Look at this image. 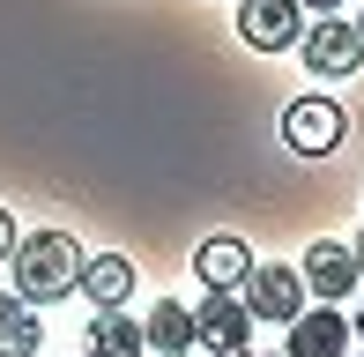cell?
I'll use <instances>...</instances> for the list:
<instances>
[{
  "mask_svg": "<svg viewBox=\"0 0 364 357\" xmlns=\"http://www.w3.org/2000/svg\"><path fill=\"white\" fill-rule=\"evenodd\" d=\"M15 298L23 305H45V298H68V290L82 283V246L68 231H30L15 238Z\"/></svg>",
  "mask_w": 364,
  "mask_h": 357,
  "instance_id": "1",
  "label": "cell"
},
{
  "mask_svg": "<svg viewBox=\"0 0 364 357\" xmlns=\"http://www.w3.org/2000/svg\"><path fill=\"white\" fill-rule=\"evenodd\" d=\"M193 350H208V357L253 350V313H245L238 290H208V298L193 305Z\"/></svg>",
  "mask_w": 364,
  "mask_h": 357,
  "instance_id": "2",
  "label": "cell"
},
{
  "mask_svg": "<svg viewBox=\"0 0 364 357\" xmlns=\"http://www.w3.org/2000/svg\"><path fill=\"white\" fill-rule=\"evenodd\" d=\"M297 53H305V68H312V75H327V82H342V75H357V68H364V38H357V23H342V15H320V23H305Z\"/></svg>",
  "mask_w": 364,
  "mask_h": 357,
  "instance_id": "3",
  "label": "cell"
},
{
  "mask_svg": "<svg viewBox=\"0 0 364 357\" xmlns=\"http://www.w3.org/2000/svg\"><path fill=\"white\" fill-rule=\"evenodd\" d=\"M342 134H350V112L335 105V97H297V105L283 112V142L297 156H327L342 149Z\"/></svg>",
  "mask_w": 364,
  "mask_h": 357,
  "instance_id": "4",
  "label": "cell"
},
{
  "mask_svg": "<svg viewBox=\"0 0 364 357\" xmlns=\"http://www.w3.org/2000/svg\"><path fill=\"white\" fill-rule=\"evenodd\" d=\"M238 298H245V313H253V320H275V328H290V320L305 313V275L283 268V261H268V268L253 261V275H245Z\"/></svg>",
  "mask_w": 364,
  "mask_h": 357,
  "instance_id": "5",
  "label": "cell"
},
{
  "mask_svg": "<svg viewBox=\"0 0 364 357\" xmlns=\"http://www.w3.org/2000/svg\"><path fill=\"white\" fill-rule=\"evenodd\" d=\"M238 38L253 45V53H290V45L305 38V8H297V0H245L238 8Z\"/></svg>",
  "mask_w": 364,
  "mask_h": 357,
  "instance_id": "6",
  "label": "cell"
},
{
  "mask_svg": "<svg viewBox=\"0 0 364 357\" xmlns=\"http://www.w3.org/2000/svg\"><path fill=\"white\" fill-rule=\"evenodd\" d=\"M305 298H350L357 290V261H350V246H342V238H312V253H305Z\"/></svg>",
  "mask_w": 364,
  "mask_h": 357,
  "instance_id": "7",
  "label": "cell"
},
{
  "mask_svg": "<svg viewBox=\"0 0 364 357\" xmlns=\"http://www.w3.org/2000/svg\"><path fill=\"white\" fill-rule=\"evenodd\" d=\"M283 357H350V320L335 305H305L290 320V350Z\"/></svg>",
  "mask_w": 364,
  "mask_h": 357,
  "instance_id": "8",
  "label": "cell"
},
{
  "mask_svg": "<svg viewBox=\"0 0 364 357\" xmlns=\"http://www.w3.org/2000/svg\"><path fill=\"white\" fill-rule=\"evenodd\" d=\"M193 275H201V290H245V275H253L245 238H201L193 246Z\"/></svg>",
  "mask_w": 364,
  "mask_h": 357,
  "instance_id": "9",
  "label": "cell"
},
{
  "mask_svg": "<svg viewBox=\"0 0 364 357\" xmlns=\"http://www.w3.org/2000/svg\"><path fill=\"white\" fill-rule=\"evenodd\" d=\"M82 298L97 305V313H127V298H134V261H119V253H97V261H82Z\"/></svg>",
  "mask_w": 364,
  "mask_h": 357,
  "instance_id": "10",
  "label": "cell"
},
{
  "mask_svg": "<svg viewBox=\"0 0 364 357\" xmlns=\"http://www.w3.org/2000/svg\"><path fill=\"white\" fill-rule=\"evenodd\" d=\"M141 343L156 350V357H186L193 350V313L178 298H156V313L141 320Z\"/></svg>",
  "mask_w": 364,
  "mask_h": 357,
  "instance_id": "11",
  "label": "cell"
},
{
  "mask_svg": "<svg viewBox=\"0 0 364 357\" xmlns=\"http://www.w3.org/2000/svg\"><path fill=\"white\" fill-rule=\"evenodd\" d=\"M38 343H45L38 305H23V298L8 290V298H0V357H38Z\"/></svg>",
  "mask_w": 364,
  "mask_h": 357,
  "instance_id": "12",
  "label": "cell"
},
{
  "mask_svg": "<svg viewBox=\"0 0 364 357\" xmlns=\"http://www.w3.org/2000/svg\"><path fill=\"white\" fill-rule=\"evenodd\" d=\"M141 320H127V313H97L90 320V357H141Z\"/></svg>",
  "mask_w": 364,
  "mask_h": 357,
  "instance_id": "13",
  "label": "cell"
},
{
  "mask_svg": "<svg viewBox=\"0 0 364 357\" xmlns=\"http://www.w3.org/2000/svg\"><path fill=\"white\" fill-rule=\"evenodd\" d=\"M8 253H15V216L0 208V261H8Z\"/></svg>",
  "mask_w": 364,
  "mask_h": 357,
  "instance_id": "14",
  "label": "cell"
},
{
  "mask_svg": "<svg viewBox=\"0 0 364 357\" xmlns=\"http://www.w3.org/2000/svg\"><path fill=\"white\" fill-rule=\"evenodd\" d=\"M297 8H312V15H335V8H342V0H297Z\"/></svg>",
  "mask_w": 364,
  "mask_h": 357,
  "instance_id": "15",
  "label": "cell"
},
{
  "mask_svg": "<svg viewBox=\"0 0 364 357\" xmlns=\"http://www.w3.org/2000/svg\"><path fill=\"white\" fill-rule=\"evenodd\" d=\"M350 261H357V283H364V231H357V246H350Z\"/></svg>",
  "mask_w": 364,
  "mask_h": 357,
  "instance_id": "16",
  "label": "cell"
},
{
  "mask_svg": "<svg viewBox=\"0 0 364 357\" xmlns=\"http://www.w3.org/2000/svg\"><path fill=\"white\" fill-rule=\"evenodd\" d=\"M350 335H364V313H357V320H350Z\"/></svg>",
  "mask_w": 364,
  "mask_h": 357,
  "instance_id": "17",
  "label": "cell"
},
{
  "mask_svg": "<svg viewBox=\"0 0 364 357\" xmlns=\"http://www.w3.org/2000/svg\"><path fill=\"white\" fill-rule=\"evenodd\" d=\"M238 357H268V350H238Z\"/></svg>",
  "mask_w": 364,
  "mask_h": 357,
  "instance_id": "18",
  "label": "cell"
},
{
  "mask_svg": "<svg viewBox=\"0 0 364 357\" xmlns=\"http://www.w3.org/2000/svg\"><path fill=\"white\" fill-rule=\"evenodd\" d=\"M357 38H364V8H357Z\"/></svg>",
  "mask_w": 364,
  "mask_h": 357,
  "instance_id": "19",
  "label": "cell"
}]
</instances>
